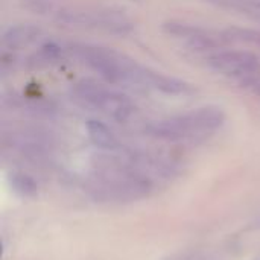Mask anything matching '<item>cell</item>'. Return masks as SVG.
I'll use <instances>...</instances> for the list:
<instances>
[{
    "mask_svg": "<svg viewBox=\"0 0 260 260\" xmlns=\"http://www.w3.org/2000/svg\"><path fill=\"white\" fill-rule=\"evenodd\" d=\"M72 52L82 64L113 84L152 88L166 94H186L192 90L190 85L180 79L152 72L137 64L136 61L108 49L81 44L73 46Z\"/></svg>",
    "mask_w": 260,
    "mask_h": 260,
    "instance_id": "1",
    "label": "cell"
},
{
    "mask_svg": "<svg viewBox=\"0 0 260 260\" xmlns=\"http://www.w3.org/2000/svg\"><path fill=\"white\" fill-rule=\"evenodd\" d=\"M222 122L224 113L221 108L204 107L154 123L151 126V134L171 142L187 140L216 131Z\"/></svg>",
    "mask_w": 260,
    "mask_h": 260,
    "instance_id": "2",
    "label": "cell"
},
{
    "mask_svg": "<svg viewBox=\"0 0 260 260\" xmlns=\"http://www.w3.org/2000/svg\"><path fill=\"white\" fill-rule=\"evenodd\" d=\"M75 91L87 105H91L116 120H126L134 111V104L126 96L114 90H108L91 82H84L79 84Z\"/></svg>",
    "mask_w": 260,
    "mask_h": 260,
    "instance_id": "3",
    "label": "cell"
},
{
    "mask_svg": "<svg viewBox=\"0 0 260 260\" xmlns=\"http://www.w3.org/2000/svg\"><path fill=\"white\" fill-rule=\"evenodd\" d=\"M207 64L215 72L233 78H244L254 75L260 69L259 58L250 52L229 50L213 53L207 58Z\"/></svg>",
    "mask_w": 260,
    "mask_h": 260,
    "instance_id": "4",
    "label": "cell"
},
{
    "mask_svg": "<svg viewBox=\"0 0 260 260\" xmlns=\"http://www.w3.org/2000/svg\"><path fill=\"white\" fill-rule=\"evenodd\" d=\"M40 35V29L34 26H15L8 29L3 34L2 43L11 49L23 47L29 43H32Z\"/></svg>",
    "mask_w": 260,
    "mask_h": 260,
    "instance_id": "5",
    "label": "cell"
},
{
    "mask_svg": "<svg viewBox=\"0 0 260 260\" xmlns=\"http://www.w3.org/2000/svg\"><path fill=\"white\" fill-rule=\"evenodd\" d=\"M87 133H88V137L93 142V145H96L101 149H114L117 146V140H116L114 134L102 122L88 120Z\"/></svg>",
    "mask_w": 260,
    "mask_h": 260,
    "instance_id": "6",
    "label": "cell"
},
{
    "mask_svg": "<svg viewBox=\"0 0 260 260\" xmlns=\"http://www.w3.org/2000/svg\"><path fill=\"white\" fill-rule=\"evenodd\" d=\"M14 187H15V190H18L24 197L32 195L37 190L34 181L29 177H26V175H17V177H14Z\"/></svg>",
    "mask_w": 260,
    "mask_h": 260,
    "instance_id": "7",
    "label": "cell"
}]
</instances>
